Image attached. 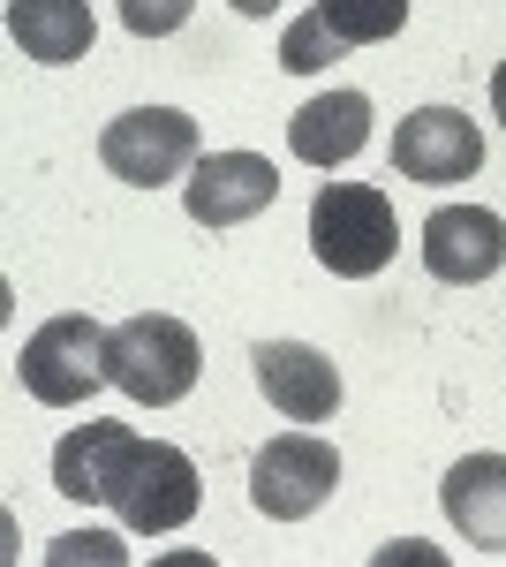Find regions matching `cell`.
<instances>
[{
    "mask_svg": "<svg viewBox=\"0 0 506 567\" xmlns=\"http://www.w3.org/2000/svg\"><path fill=\"white\" fill-rule=\"evenodd\" d=\"M393 167L409 182H468L484 167V130L468 122L462 106H416L401 130H393Z\"/></svg>",
    "mask_w": 506,
    "mask_h": 567,
    "instance_id": "9",
    "label": "cell"
},
{
    "mask_svg": "<svg viewBox=\"0 0 506 567\" xmlns=\"http://www.w3.org/2000/svg\"><path fill=\"white\" fill-rule=\"evenodd\" d=\"M205 484H197V462L167 446V439H128L114 454V477H106V507L122 515V529L136 537H167L197 515Z\"/></svg>",
    "mask_w": 506,
    "mask_h": 567,
    "instance_id": "3",
    "label": "cell"
},
{
    "mask_svg": "<svg viewBox=\"0 0 506 567\" xmlns=\"http://www.w3.org/2000/svg\"><path fill=\"white\" fill-rule=\"evenodd\" d=\"M438 499L476 553H506V454H462L438 484Z\"/></svg>",
    "mask_w": 506,
    "mask_h": 567,
    "instance_id": "12",
    "label": "cell"
},
{
    "mask_svg": "<svg viewBox=\"0 0 506 567\" xmlns=\"http://www.w3.org/2000/svg\"><path fill=\"white\" fill-rule=\"evenodd\" d=\"M235 8H242V16H272L280 0H235Z\"/></svg>",
    "mask_w": 506,
    "mask_h": 567,
    "instance_id": "20",
    "label": "cell"
},
{
    "mask_svg": "<svg viewBox=\"0 0 506 567\" xmlns=\"http://www.w3.org/2000/svg\"><path fill=\"white\" fill-rule=\"evenodd\" d=\"M423 265L446 288H476L506 265V219L492 205H438L423 219Z\"/></svg>",
    "mask_w": 506,
    "mask_h": 567,
    "instance_id": "8",
    "label": "cell"
},
{
    "mask_svg": "<svg viewBox=\"0 0 506 567\" xmlns=\"http://www.w3.org/2000/svg\"><path fill=\"white\" fill-rule=\"evenodd\" d=\"M363 144H371V99L363 91H318L288 122V152L302 167H348Z\"/></svg>",
    "mask_w": 506,
    "mask_h": 567,
    "instance_id": "11",
    "label": "cell"
},
{
    "mask_svg": "<svg viewBox=\"0 0 506 567\" xmlns=\"http://www.w3.org/2000/svg\"><path fill=\"white\" fill-rule=\"evenodd\" d=\"M16 379H23V393L31 401H45V409H76V401H91V386L106 379V333L91 326V318H45L39 333L23 341V355H16Z\"/></svg>",
    "mask_w": 506,
    "mask_h": 567,
    "instance_id": "4",
    "label": "cell"
},
{
    "mask_svg": "<svg viewBox=\"0 0 506 567\" xmlns=\"http://www.w3.org/2000/svg\"><path fill=\"white\" fill-rule=\"evenodd\" d=\"M99 159L122 182H136V189H159V182H182L205 152H197V122L182 106H136L122 122H106Z\"/></svg>",
    "mask_w": 506,
    "mask_h": 567,
    "instance_id": "5",
    "label": "cell"
},
{
    "mask_svg": "<svg viewBox=\"0 0 506 567\" xmlns=\"http://www.w3.org/2000/svg\"><path fill=\"white\" fill-rule=\"evenodd\" d=\"M272 197H280V167L265 152H205L182 182V205H189L197 227H242Z\"/></svg>",
    "mask_w": 506,
    "mask_h": 567,
    "instance_id": "7",
    "label": "cell"
},
{
    "mask_svg": "<svg viewBox=\"0 0 506 567\" xmlns=\"http://www.w3.org/2000/svg\"><path fill=\"white\" fill-rule=\"evenodd\" d=\"M318 16H326L348 45H385L409 23V0H318Z\"/></svg>",
    "mask_w": 506,
    "mask_h": 567,
    "instance_id": "15",
    "label": "cell"
},
{
    "mask_svg": "<svg viewBox=\"0 0 506 567\" xmlns=\"http://www.w3.org/2000/svg\"><path fill=\"white\" fill-rule=\"evenodd\" d=\"M333 484H340V454L310 432L272 439V446H257V462H250V499H257V515H272V523L318 515L333 499Z\"/></svg>",
    "mask_w": 506,
    "mask_h": 567,
    "instance_id": "6",
    "label": "cell"
},
{
    "mask_svg": "<svg viewBox=\"0 0 506 567\" xmlns=\"http://www.w3.org/2000/svg\"><path fill=\"white\" fill-rule=\"evenodd\" d=\"M189 8L197 0H122V31H136V39H174L189 23Z\"/></svg>",
    "mask_w": 506,
    "mask_h": 567,
    "instance_id": "17",
    "label": "cell"
},
{
    "mask_svg": "<svg viewBox=\"0 0 506 567\" xmlns=\"http://www.w3.org/2000/svg\"><path fill=\"white\" fill-rule=\"evenodd\" d=\"M8 39L45 69H69L91 53L99 23H91V0H8Z\"/></svg>",
    "mask_w": 506,
    "mask_h": 567,
    "instance_id": "13",
    "label": "cell"
},
{
    "mask_svg": "<svg viewBox=\"0 0 506 567\" xmlns=\"http://www.w3.org/2000/svg\"><path fill=\"white\" fill-rule=\"evenodd\" d=\"M128 424H76V432L53 446V492H69V499H106V477H114V454L128 446Z\"/></svg>",
    "mask_w": 506,
    "mask_h": 567,
    "instance_id": "14",
    "label": "cell"
},
{
    "mask_svg": "<svg viewBox=\"0 0 506 567\" xmlns=\"http://www.w3.org/2000/svg\"><path fill=\"white\" fill-rule=\"evenodd\" d=\"M257 393L288 416V424H326L340 409V371L333 355H318L310 341H257Z\"/></svg>",
    "mask_w": 506,
    "mask_h": 567,
    "instance_id": "10",
    "label": "cell"
},
{
    "mask_svg": "<svg viewBox=\"0 0 506 567\" xmlns=\"http://www.w3.org/2000/svg\"><path fill=\"white\" fill-rule=\"evenodd\" d=\"M492 114H499V130H506V61L492 69Z\"/></svg>",
    "mask_w": 506,
    "mask_h": 567,
    "instance_id": "19",
    "label": "cell"
},
{
    "mask_svg": "<svg viewBox=\"0 0 506 567\" xmlns=\"http://www.w3.org/2000/svg\"><path fill=\"white\" fill-rule=\"evenodd\" d=\"M310 250L340 280H371L401 250V219L379 182H326L310 197Z\"/></svg>",
    "mask_w": 506,
    "mask_h": 567,
    "instance_id": "1",
    "label": "cell"
},
{
    "mask_svg": "<svg viewBox=\"0 0 506 567\" xmlns=\"http://www.w3.org/2000/svg\"><path fill=\"white\" fill-rule=\"evenodd\" d=\"M91 553H99V560H122V545H114L106 529H76V537H53V560H91Z\"/></svg>",
    "mask_w": 506,
    "mask_h": 567,
    "instance_id": "18",
    "label": "cell"
},
{
    "mask_svg": "<svg viewBox=\"0 0 506 567\" xmlns=\"http://www.w3.org/2000/svg\"><path fill=\"white\" fill-rule=\"evenodd\" d=\"M197 371H205V349H197V333L182 318H167V310L122 318L106 333V386H122L144 409H174L182 393L197 386Z\"/></svg>",
    "mask_w": 506,
    "mask_h": 567,
    "instance_id": "2",
    "label": "cell"
},
{
    "mask_svg": "<svg viewBox=\"0 0 506 567\" xmlns=\"http://www.w3.org/2000/svg\"><path fill=\"white\" fill-rule=\"evenodd\" d=\"M340 53H348V39H340L318 8H310V16H296V23L280 31V69H288V76H318L326 61H340Z\"/></svg>",
    "mask_w": 506,
    "mask_h": 567,
    "instance_id": "16",
    "label": "cell"
}]
</instances>
